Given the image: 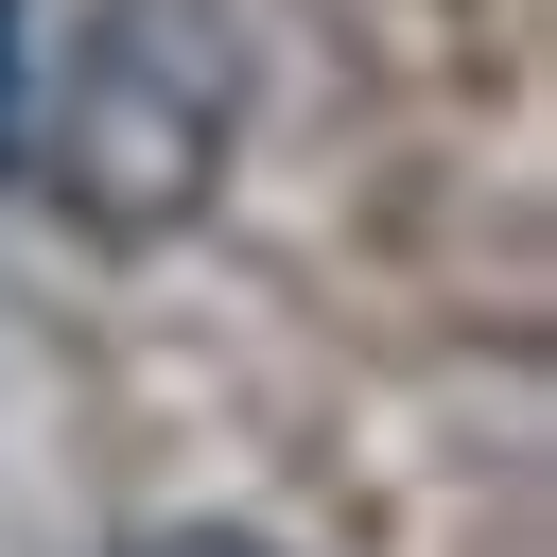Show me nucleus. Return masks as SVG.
<instances>
[{
    "label": "nucleus",
    "mask_w": 557,
    "mask_h": 557,
    "mask_svg": "<svg viewBox=\"0 0 557 557\" xmlns=\"http://www.w3.org/2000/svg\"><path fill=\"white\" fill-rule=\"evenodd\" d=\"M0 139L35 157V191L87 244H174L244 157V17L226 0H87L35 52V87L0 104Z\"/></svg>",
    "instance_id": "f257e3e1"
},
{
    "label": "nucleus",
    "mask_w": 557,
    "mask_h": 557,
    "mask_svg": "<svg viewBox=\"0 0 557 557\" xmlns=\"http://www.w3.org/2000/svg\"><path fill=\"white\" fill-rule=\"evenodd\" d=\"M122 557H278V540H244V522H157V540H122Z\"/></svg>",
    "instance_id": "f03ea898"
}]
</instances>
